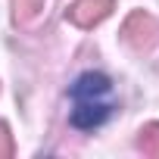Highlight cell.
Instances as JSON below:
<instances>
[{"mask_svg": "<svg viewBox=\"0 0 159 159\" xmlns=\"http://www.w3.org/2000/svg\"><path fill=\"white\" fill-rule=\"evenodd\" d=\"M72 125L78 128H97L109 119L112 109V84L100 72H84L72 84Z\"/></svg>", "mask_w": 159, "mask_h": 159, "instance_id": "1", "label": "cell"}, {"mask_svg": "<svg viewBox=\"0 0 159 159\" xmlns=\"http://www.w3.org/2000/svg\"><path fill=\"white\" fill-rule=\"evenodd\" d=\"M122 34H125V41L134 50H150L156 44V38H159V25L147 13H131L128 22H125V28H122Z\"/></svg>", "mask_w": 159, "mask_h": 159, "instance_id": "2", "label": "cell"}, {"mask_svg": "<svg viewBox=\"0 0 159 159\" xmlns=\"http://www.w3.org/2000/svg\"><path fill=\"white\" fill-rule=\"evenodd\" d=\"M112 7H116V0H75L69 7V22L78 28H94L112 13Z\"/></svg>", "mask_w": 159, "mask_h": 159, "instance_id": "3", "label": "cell"}, {"mask_svg": "<svg viewBox=\"0 0 159 159\" xmlns=\"http://www.w3.org/2000/svg\"><path fill=\"white\" fill-rule=\"evenodd\" d=\"M137 147L143 150V156L159 159V122H150V125L140 128V134H137Z\"/></svg>", "mask_w": 159, "mask_h": 159, "instance_id": "4", "label": "cell"}, {"mask_svg": "<svg viewBox=\"0 0 159 159\" xmlns=\"http://www.w3.org/2000/svg\"><path fill=\"white\" fill-rule=\"evenodd\" d=\"M41 10H44L41 0H16V19H19V22H28V19L38 16Z\"/></svg>", "mask_w": 159, "mask_h": 159, "instance_id": "5", "label": "cell"}, {"mask_svg": "<svg viewBox=\"0 0 159 159\" xmlns=\"http://www.w3.org/2000/svg\"><path fill=\"white\" fill-rule=\"evenodd\" d=\"M13 156V137H10V128L0 122V159H10Z\"/></svg>", "mask_w": 159, "mask_h": 159, "instance_id": "6", "label": "cell"}]
</instances>
